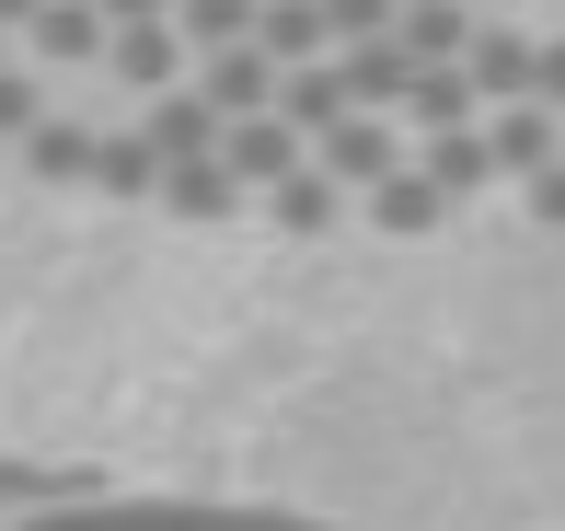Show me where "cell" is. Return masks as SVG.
Wrapping results in <instances>:
<instances>
[{
	"label": "cell",
	"instance_id": "obj_21",
	"mask_svg": "<svg viewBox=\"0 0 565 531\" xmlns=\"http://www.w3.org/2000/svg\"><path fill=\"white\" fill-rule=\"evenodd\" d=\"M70 497H93V474H70V463H0V509H70Z\"/></svg>",
	"mask_w": 565,
	"mask_h": 531
},
{
	"label": "cell",
	"instance_id": "obj_24",
	"mask_svg": "<svg viewBox=\"0 0 565 531\" xmlns=\"http://www.w3.org/2000/svg\"><path fill=\"white\" fill-rule=\"evenodd\" d=\"M93 12H105L116 35H139V23H173V12H185V0H93Z\"/></svg>",
	"mask_w": 565,
	"mask_h": 531
},
{
	"label": "cell",
	"instance_id": "obj_28",
	"mask_svg": "<svg viewBox=\"0 0 565 531\" xmlns=\"http://www.w3.org/2000/svg\"><path fill=\"white\" fill-rule=\"evenodd\" d=\"M404 12H416V0H404Z\"/></svg>",
	"mask_w": 565,
	"mask_h": 531
},
{
	"label": "cell",
	"instance_id": "obj_17",
	"mask_svg": "<svg viewBox=\"0 0 565 531\" xmlns=\"http://www.w3.org/2000/svg\"><path fill=\"white\" fill-rule=\"evenodd\" d=\"M93 150H105V128H82V116H46V128L23 139V173H35V185H93Z\"/></svg>",
	"mask_w": 565,
	"mask_h": 531
},
{
	"label": "cell",
	"instance_id": "obj_20",
	"mask_svg": "<svg viewBox=\"0 0 565 531\" xmlns=\"http://www.w3.org/2000/svg\"><path fill=\"white\" fill-rule=\"evenodd\" d=\"M185 46L196 59H231V46H254V23H266V0H185Z\"/></svg>",
	"mask_w": 565,
	"mask_h": 531
},
{
	"label": "cell",
	"instance_id": "obj_27",
	"mask_svg": "<svg viewBox=\"0 0 565 531\" xmlns=\"http://www.w3.org/2000/svg\"><path fill=\"white\" fill-rule=\"evenodd\" d=\"M35 12L46 0H0V35H35Z\"/></svg>",
	"mask_w": 565,
	"mask_h": 531
},
{
	"label": "cell",
	"instance_id": "obj_2",
	"mask_svg": "<svg viewBox=\"0 0 565 531\" xmlns=\"http://www.w3.org/2000/svg\"><path fill=\"white\" fill-rule=\"evenodd\" d=\"M312 162H323V173H335V185H347V197H381V185H393V173H404V162H416V128H404V116H347V128H335V139H323V150H312Z\"/></svg>",
	"mask_w": 565,
	"mask_h": 531
},
{
	"label": "cell",
	"instance_id": "obj_9",
	"mask_svg": "<svg viewBox=\"0 0 565 531\" xmlns=\"http://www.w3.org/2000/svg\"><path fill=\"white\" fill-rule=\"evenodd\" d=\"M347 105L358 116H404V93H416L427 82V70H416V46H404V35H381V46H347Z\"/></svg>",
	"mask_w": 565,
	"mask_h": 531
},
{
	"label": "cell",
	"instance_id": "obj_10",
	"mask_svg": "<svg viewBox=\"0 0 565 531\" xmlns=\"http://www.w3.org/2000/svg\"><path fill=\"white\" fill-rule=\"evenodd\" d=\"M347 209H358V197H347V185H335V173H323V162H300L289 185L266 197V220H277V232H289V243H323V232H335Z\"/></svg>",
	"mask_w": 565,
	"mask_h": 531
},
{
	"label": "cell",
	"instance_id": "obj_11",
	"mask_svg": "<svg viewBox=\"0 0 565 531\" xmlns=\"http://www.w3.org/2000/svg\"><path fill=\"white\" fill-rule=\"evenodd\" d=\"M416 173L450 197V209H461V197H484V185H508V173H497V139H484V128H461V139H416Z\"/></svg>",
	"mask_w": 565,
	"mask_h": 531
},
{
	"label": "cell",
	"instance_id": "obj_23",
	"mask_svg": "<svg viewBox=\"0 0 565 531\" xmlns=\"http://www.w3.org/2000/svg\"><path fill=\"white\" fill-rule=\"evenodd\" d=\"M46 116H58V105H46V82H35V70H0V139L23 150V139L46 128Z\"/></svg>",
	"mask_w": 565,
	"mask_h": 531
},
{
	"label": "cell",
	"instance_id": "obj_25",
	"mask_svg": "<svg viewBox=\"0 0 565 531\" xmlns=\"http://www.w3.org/2000/svg\"><path fill=\"white\" fill-rule=\"evenodd\" d=\"M520 209L543 220V232H565V173H543V185H520Z\"/></svg>",
	"mask_w": 565,
	"mask_h": 531
},
{
	"label": "cell",
	"instance_id": "obj_12",
	"mask_svg": "<svg viewBox=\"0 0 565 531\" xmlns=\"http://www.w3.org/2000/svg\"><path fill=\"white\" fill-rule=\"evenodd\" d=\"M254 46H266L277 70H323V59H335V23H323V0H266Z\"/></svg>",
	"mask_w": 565,
	"mask_h": 531
},
{
	"label": "cell",
	"instance_id": "obj_15",
	"mask_svg": "<svg viewBox=\"0 0 565 531\" xmlns=\"http://www.w3.org/2000/svg\"><path fill=\"white\" fill-rule=\"evenodd\" d=\"M473 35H484L473 0H416V12H404V46H416V70H461V59H473Z\"/></svg>",
	"mask_w": 565,
	"mask_h": 531
},
{
	"label": "cell",
	"instance_id": "obj_14",
	"mask_svg": "<svg viewBox=\"0 0 565 531\" xmlns=\"http://www.w3.org/2000/svg\"><path fill=\"white\" fill-rule=\"evenodd\" d=\"M277 116H289V128L323 150V139L358 116V105H347V70H335V59H323V70H289V82H277Z\"/></svg>",
	"mask_w": 565,
	"mask_h": 531
},
{
	"label": "cell",
	"instance_id": "obj_5",
	"mask_svg": "<svg viewBox=\"0 0 565 531\" xmlns=\"http://www.w3.org/2000/svg\"><path fill=\"white\" fill-rule=\"evenodd\" d=\"M220 162H231V185H243V197H277L300 162H312V139H300L289 116H243V128L220 139Z\"/></svg>",
	"mask_w": 565,
	"mask_h": 531
},
{
	"label": "cell",
	"instance_id": "obj_18",
	"mask_svg": "<svg viewBox=\"0 0 565 531\" xmlns=\"http://www.w3.org/2000/svg\"><path fill=\"white\" fill-rule=\"evenodd\" d=\"M93 197H150V209H162V150H150L139 128H105V150H93Z\"/></svg>",
	"mask_w": 565,
	"mask_h": 531
},
{
	"label": "cell",
	"instance_id": "obj_6",
	"mask_svg": "<svg viewBox=\"0 0 565 531\" xmlns=\"http://www.w3.org/2000/svg\"><path fill=\"white\" fill-rule=\"evenodd\" d=\"M139 139L162 150V173H173V162H220V139H231V128H220L209 93L185 82V93H162V105H139Z\"/></svg>",
	"mask_w": 565,
	"mask_h": 531
},
{
	"label": "cell",
	"instance_id": "obj_8",
	"mask_svg": "<svg viewBox=\"0 0 565 531\" xmlns=\"http://www.w3.org/2000/svg\"><path fill=\"white\" fill-rule=\"evenodd\" d=\"M277 82H289V70H277L266 46H231V59H196V93L220 105V128H243V116H277Z\"/></svg>",
	"mask_w": 565,
	"mask_h": 531
},
{
	"label": "cell",
	"instance_id": "obj_19",
	"mask_svg": "<svg viewBox=\"0 0 565 531\" xmlns=\"http://www.w3.org/2000/svg\"><path fill=\"white\" fill-rule=\"evenodd\" d=\"M162 209L209 232V220H231V209H243V185H231V162H173V173H162Z\"/></svg>",
	"mask_w": 565,
	"mask_h": 531
},
{
	"label": "cell",
	"instance_id": "obj_3",
	"mask_svg": "<svg viewBox=\"0 0 565 531\" xmlns=\"http://www.w3.org/2000/svg\"><path fill=\"white\" fill-rule=\"evenodd\" d=\"M461 70H473L484 116H508V105H543V35H520V23H484Z\"/></svg>",
	"mask_w": 565,
	"mask_h": 531
},
{
	"label": "cell",
	"instance_id": "obj_4",
	"mask_svg": "<svg viewBox=\"0 0 565 531\" xmlns=\"http://www.w3.org/2000/svg\"><path fill=\"white\" fill-rule=\"evenodd\" d=\"M35 82H70V70H105V46H116V23L93 12V0H46L35 12Z\"/></svg>",
	"mask_w": 565,
	"mask_h": 531
},
{
	"label": "cell",
	"instance_id": "obj_26",
	"mask_svg": "<svg viewBox=\"0 0 565 531\" xmlns=\"http://www.w3.org/2000/svg\"><path fill=\"white\" fill-rule=\"evenodd\" d=\"M543 105L565 116V35H543Z\"/></svg>",
	"mask_w": 565,
	"mask_h": 531
},
{
	"label": "cell",
	"instance_id": "obj_1",
	"mask_svg": "<svg viewBox=\"0 0 565 531\" xmlns=\"http://www.w3.org/2000/svg\"><path fill=\"white\" fill-rule=\"evenodd\" d=\"M23 531H312V520L231 509V497H70V509H35Z\"/></svg>",
	"mask_w": 565,
	"mask_h": 531
},
{
	"label": "cell",
	"instance_id": "obj_22",
	"mask_svg": "<svg viewBox=\"0 0 565 531\" xmlns=\"http://www.w3.org/2000/svg\"><path fill=\"white\" fill-rule=\"evenodd\" d=\"M323 23H335V59H347V46L404 35V0H323Z\"/></svg>",
	"mask_w": 565,
	"mask_h": 531
},
{
	"label": "cell",
	"instance_id": "obj_13",
	"mask_svg": "<svg viewBox=\"0 0 565 531\" xmlns=\"http://www.w3.org/2000/svg\"><path fill=\"white\" fill-rule=\"evenodd\" d=\"M404 128H416V139H461V128H484V93H473V70H427V82L404 93Z\"/></svg>",
	"mask_w": 565,
	"mask_h": 531
},
{
	"label": "cell",
	"instance_id": "obj_16",
	"mask_svg": "<svg viewBox=\"0 0 565 531\" xmlns=\"http://www.w3.org/2000/svg\"><path fill=\"white\" fill-rule=\"evenodd\" d=\"M358 209H370V232H393V243H427V232H439V220H450V197L427 185L416 162H404L393 185H381V197H358Z\"/></svg>",
	"mask_w": 565,
	"mask_h": 531
},
{
	"label": "cell",
	"instance_id": "obj_7",
	"mask_svg": "<svg viewBox=\"0 0 565 531\" xmlns=\"http://www.w3.org/2000/svg\"><path fill=\"white\" fill-rule=\"evenodd\" d=\"M484 139H497V173H508V185H543V173H565V116H554V105H508V116H484Z\"/></svg>",
	"mask_w": 565,
	"mask_h": 531
}]
</instances>
